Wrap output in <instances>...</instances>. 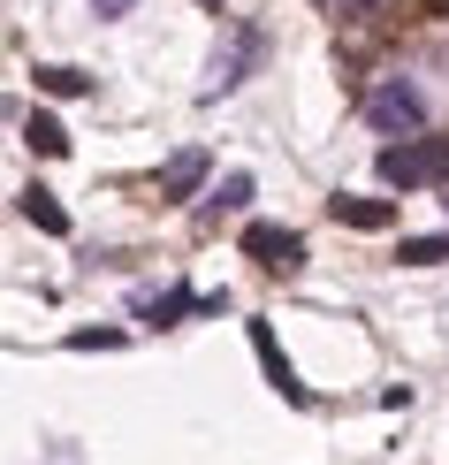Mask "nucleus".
Segmentation results:
<instances>
[{
  "label": "nucleus",
  "mask_w": 449,
  "mask_h": 465,
  "mask_svg": "<svg viewBox=\"0 0 449 465\" xmlns=\"http://www.w3.org/2000/svg\"><path fill=\"white\" fill-rule=\"evenodd\" d=\"M366 123H374L381 138H419V130H426V100H419V84H404V76H381V84L366 92Z\"/></svg>",
  "instance_id": "1"
},
{
  "label": "nucleus",
  "mask_w": 449,
  "mask_h": 465,
  "mask_svg": "<svg viewBox=\"0 0 449 465\" xmlns=\"http://www.w3.org/2000/svg\"><path fill=\"white\" fill-rule=\"evenodd\" d=\"M267 54V31L259 24H237L229 31V46H213V76H206V100H221V92H237L244 84V69Z\"/></svg>",
  "instance_id": "2"
},
{
  "label": "nucleus",
  "mask_w": 449,
  "mask_h": 465,
  "mask_svg": "<svg viewBox=\"0 0 449 465\" xmlns=\"http://www.w3.org/2000/svg\"><path fill=\"white\" fill-rule=\"evenodd\" d=\"M244 260H259L267 275H298V267H305V237L282 229V222H251L244 229Z\"/></svg>",
  "instance_id": "3"
},
{
  "label": "nucleus",
  "mask_w": 449,
  "mask_h": 465,
  "mask_svg": "<svg viewBox=\"0 0 449 465\" xmlns=\"http://www.w3.org/2000/svg\"><path fill=\"white\" fill-rule=\"evenodd\" d=\"M244 336H251V351H259V366H267V390H275L282 404H312V390L298 381V366H289V351L275 343V328H267V321H251Z\"/></svg>",
  "instance_id": "4"
},
{
  "label": "nucleus",
  "mask_w": 449,
  "mask_h": 465,
  "mask_svg": "<svg viewBox=\"0 0 449 465\" xmlns=\"http://www.w3.org/2000/svg\"><path fill=\"white\" fill-rule=\"evenodd\" d=\"M206 168H213V153H206V145H183V153H168V161H161V199H168V206L199 199Z\"/></svg>",
  "instance_id": "5"
},
{
  "label": "nucleus",
  "mask_w": 449,
  "mask_h": 465,
  "mask_svg": "<svg viewBox=\"0 0 449 465\" xmlns=\"http://www.w3.org/2000/svg\"><path fill=\"white\" fill-rule=\"evenodd\" d=\"M381 183H396V191H419V183H434V153H426V138L381 145Z\"/></svg>",
  "instance_id": "6"
},
{
  "label": "nucleus",
  "mask_w": 449,
  "mask_h": 465,
  "mask_svg": "<svg viewBox=\"0 0 449 465\" xmlns=\"http://www.w3.org/2000/svg\"><path fill=\"white\" fill-rule=\"evenodd\" d=\"M327 214H336L343 229H388V222H396V199H358V191H336V199H327Z\"/></svg>",
  "instance_id": "7"
},
{
  "label": "nucleus",
  "mask_w": 449,
  "mask_h": 465,
  "mask_svg": "<svg viewBox=\"0 0 449 465\" xmlns=\"http://www.w3.org/2000/svg\"><path fill=\"white\" fill-rule=\"evenodd\" d=\"M183 313H206V298H199V290H183V282H175V290H161V298H145V305H138V321H145V328H175Z\"/></svg>",
  "instance_id": "8"
},
{
  "label": "nucleus",
  "mask_w": 449,
  "mask_h": 465,
  "mask_svg": "<svg viewBox=\"0 0 449 465\" xmlns=\"http://www.w3.org/2000/svg\"><path fill=\"white\" fill-rule=\"evenodd\" d=\"M15 214H24L31 229H46V237H69V214H62V199H54L46 183H31L24 199H15Z\"/></svg>",
  "instance_id": "9"
},
{
  "label": "nucleus",
  "mask_w": 449,
  "mask_h": 465,
  "mask_svg": "<svg viewBox=\"0 0 449 465\" xmlns=\"http://www.w3.org/2000/svg\"><path fill=\"white\" fill-rule=\"evenodd\" d=\"M31 76H38V92H46V100H84V92H92V76L69 69V62H46V69H31Z\"/></svg>",
  "instance_id": "10"
},
{
  "label": "nucleus",
  "mask_w": 449,
  "mask_h": 465,
  "mask_svg": "<svg viewBox=\"0 0 449 465\" xmlns=\"http://www.w3.org/2000/svg\"><path fill=\"white\" fill-rule=\"evenodd\" d=\"M24 145H31V153H46V161H62V153H69V130H62V123H54V114H46V107H38V114H31V123H24Z\"/></svg>",
  "instance_id": "11"
},
{
  "label": "nucleus",
  "mask_w": 449,
  "mask_h": 465,
  "mask_svg": "<svg viewBox=\"0 0 449 465\" xmlns=\"http://www.w3.org/2000/svg\"><path fill=\"white\" fill-rule=\"evenodd\" d=\"M396 260H404V267H442V260H449V229H434V237H404Z\"/></svg>",
  "instance_id": "12"
},
{
  "label": "nucleus",
  "mask_w": 449,
  "mask_h": 465,
  "mask_svg": "<svg viewBox=\"0 0 449 465\" xmlns=\"http://www.w3.org/2000/svg\"><path fill=\"white\" fill-rule=\"evenodd\" d=\"M237 206H251V176H244V168H237V176H221V191H213V206H206V222L237 214Z\"/></svg>",
  "instance_id": "13"
},
{
  "label": "nucleus",
  "mask_w": 449,
  "mask_h": 465,
  "mask_svg": "<svg viewBox=\"0 0 449 465\" xmlns=\"http://www.w3.org/2000/svg\"><path fill=\"white\" fill-rule=\"evenodd\" d=\"M320 8H327V15H343V24H374L388 0H320Z\"/></svg>",
  "instance_id": "14"
},
{
  "label": "nucleus",
  "mask_w": 449,
  "mask_h": 465,
  "mask_svg": "<svg viewBox=\"0 0 449 465\" xmlns=\"http://www.w3.org/2000/svg\"><path fill=\"white\" fill-rule=\"evenodd\" d=\"M114 343H122V328H76L69 351H114Z\"/></svg>",
  "instance_id": "15"
},
{
  "label": "nucleus",
  "mask_w": 449,
  "mask_h": 465,
  "mask_svg": "<svg viewBox=\"0 0 449 465\" xmlns=\"http://www.w3.org/2000/svg\"><path fill=\"white\" fill-rule=\"evenodd\" d=\"M92 8H100V15H130V8H138V0H92Z\"/></svg>",
  "instance_id": "16"
},
{
  "label": "nucleus",
  "mask_w": 449,
  "mask_h": 465,
  "mask_svg": "<svg viewBox=\"0 0 449 465\" xmlns=\"http://www.w3.org/2000/svg\"><path fill=\"white\" fill-rule=\"evenodd\" d=\"M206 8H221V0H206Z\"/></svg>",
  "instance_id": "17"
}]
</instances>
